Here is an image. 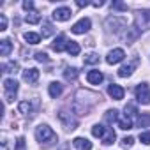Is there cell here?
Here are the masks:
<instances>
[{"mask_svg":"<svg viewBox=\"0 0 150 150\" xmlns=\"http://www.w3.org/2000/svg\"><path fill=\"white\" fill-rule=\"evenodd\" d=\"M11 51H13V42L9 39H2V41H0V55H2V57H9Z\"/></svg>","mask_w":150,"mask_h":150,"instance_id":"16","label":"cell"},{"mask_svg":"<svg viewBox=\"0 0 150 150\" xmlns=\"http://www.w3.org/2000/svg\"><path fill=\"white\" fill-rule=\"evenodd\" d=\"M23 9L32 13V9H34V2H32V0H25V2H23Z\"/></svg>","mask_w":150,"mask_h":150,"instance_id":"36","label":"cell"},{"mask_svg":"<svg viewBox=\"0 0 150 150\" xmlns=\"http://www.w3.org/2000/svg\"><path fill=\"white\" fill-rule=\"evenodd\" d=\"M111 9H117V11H127V6L122 4V2H113V4H111Z\"/></svg>","mask_w":150,"mask_h":150,"instance_id":"34","label":"cell"},{"mask_svg":"<svg viewBox=\"0 0 150 150\" xmlns=\"http://www.w3.org/2000/svg\"><path fill=\"white\" fill-rule=\"evenodd\" d=\"M134 28H138L139 32L150 28V11L148 9L136 11V14H134Z\"/></svg>","mask_w":150,"mask_h":150,"instance_id":"2","label":"cell"},{"mask_svg":"<svg viewBox=\"0 0 150 150\" xmlns=\"http://www.w3.org/2000/svg\"><path fill=\"white\" fill-rule=\"evenodd\" d=\"M62 90H64L62 83H58V81H53V83H50V88H48V92H50V97L57 99V97L62 94Z\"/></svg>","mask_w":150,"mask_h":150,"instance_id":"15","label":"cell"},{"mask_svg":"<svg viewBox=\"0 0 150 150\" xmlns=\"http://www.w3.org/2000/svg\"><path fill=\"white\" fill-rule=\"evenodd\" d=\"M71 16H72V13L69 7H58L53 11V20H57V21H67Z\"/></svg>","mask_w":150,"mask_h":150,"instance_id":"8","label":"cell"},{"mask_svg":"<svg viewBox=\"0 0 150 150\" xmlns=\"http://www.w3.org/2000/svg\"><path fill=\"white\" fill-rule=\"evenodd\" d=\"M87 80H88V83H92V85H99V83H103L104 76H103L101 71H96V69H94V71H88Z\"/></svg>","mask_w":150,"mask_h":150,"instance_id":"11","label":"cell"},{"mask_svg":"<svg viewBox=\"0 0 150 150\" xmlns=\"http://www.w3.org/2000/svg\"><path fill=\"white\" fill-rule=\"evenodd\" d=\"M150 125V115H141L138 118V127H146Z\"/></svg>","mask_w":150,"mask_h":150,"instance_id":"29","label":"cell"},{"mask_svg":"<svg viewBox=\"0 0 150 150\" xmlns=\"http://www.w3.org/2000/svg\"><path fill=\"white\" fill-rule=\"evenodd\" d=\"M78 69L76 67H67L65 71H64V78L67 80V81H74V80H76L78 78Z\"/></svg>","mask_w":150,"mask_h":150,"instance_id":"17","label":"cell"},{"mask_svg":"<svg viewBox=\"0 0 150 150\" xmlns=\"http://www.w3.org/2000/svg\"><path fill=\"white\" fill-rule=\"evenodd\" d=\"M76 6H78V7H87V6H88V2H87V0H85V2H83V0H78Z\"/></svg>","mask_w":150,"mask_h":150,"instance_id":"38","label":"cell"},{"mask_svg":"<svg viewBox=\"0 0 150 150\" xmlns=\"http://www.w3.org/2000/svg\"><path fill=\"white\" fill-rule=\"evenodd\" d=\"M53 32H55V28H53V25L50 23V21H44L42 23V37H50V35H53Z\"/></svg>","mask_w":150,"mask_h":150,"instance_id":"25","label":"cell"},{"mask_svg":"<svg viewBox=\"0 0 150 150\" xmlns=\"http://www.w3.org/2000/svg\"><path fill=\"white\" fill-rule=\"evenodd\" d=\"M124 58H125V53H124L122 48H115V50H111V51L106 55V62H108L110 65H115V64L122 62Z\"/></svg>","mask_w":150,"mask_h":150,"instance_id":"6","label":"cell"},{"mask_svg":"<svg viewBox=\"0 0 150 150\" xmlns=\"http://www.w3.org/2000/svg\"><path fill=\"white\" fill-rule=\"evenodd\" d=\"M108 94H110V97H113L115 101H120V99H124V88L120 87V85H115V83H111L110 87H108Z\"/></svg>","mask_w":150,"mask_h":150,"instance_id":"10","label":"cell"},{"mask_svg":"<svg viewBox=\"0 0 150 150\" xmlns=\"http://www.w3.org/2000/svg\"><path fill=\"white\" fill-rule=\"evenodd\" d=\"M23 80L27 83H37L39 80V71L35 67H30V69H25L23 71Z\"/></svg>","mask_w":150,"mask_h":150,"instance_id":"9","label":"cell"},{"mask_svg":"<svg viewBox=\"0 0 150 150\" xmlns=\"http://www.w3.org/2000/svg\"><path fill=\"white\" fill-rule=\"evenodd\" d=\"M35 138H37V141H41V143H44V145H51V143L57 141V134H55L53 129H51L50 125H46V124H41V125L35 129Z\"/></svg>","mask_w":150,"mask_h":150,"instance_id":"1","label":"cell"},{"mask_svg":"<svg viewBox=\"0 0 150 150\" xmlns=\"http://www.w3.org/2000/svg\"><path fill=\"white\" fill-rule=\"evenodd\" d=\"M138 113V110L132 106V104H129V106H125V117H129V118H132L134 115Z\"/></svg>","mask_w":150,"mask_h":150,"instance_id":"32","label":"cell"},{"mask_svg":"<svg viewBox=\"0 0 150 150\" xmlns=\"http://www.w3.org/2000/svg\"><path fill=\"white\" fill-rule=\"evenodd\" d=\"M136 64H138V60H134V62H131L127 65H122L118 69V76L120 78H129L131 74H132V71H134V67H136Z\"/></svg>","mask_w":150,"mask_h":150,"instance_id":"13","label":"cell"},{"mask_svg":"<svg viewBox=\"0 0 150 150\" xmlns=\"http://www.w3.org/2000/svg\"><path fill=\"white\" fill-rule=\"evenodd\" d=\"M118 127H120V129H124V131H129V129H132V118H129V117L118 118Z\"/></svg>","mask_w":150,"mask_h":150,"instance_id":"23","label":"cell"},{"mask_svg":"<svg viewBox=\"0 0 150 150\" xmlns=\"http://www.w3.org/2000/svg\"><path fill=\"white\" fill-rule=\"evenodd\" d=\"M23 37H25V41H27L28 44H39V42H41V35L35 34V32H27Z\"/></svg>","mask_w":150,"mask_h":150,"instance_id":"21","label":"cell"},{"mask_svg":"<svg viewBox=\"0 0 150 150\" xmlns=\"http://www.w3.org/2000/svg\"><path fill=\"white\" fill-rule=\"evenodd\" d=\"M65 50H67V53H69L71 57H78V55H80V44H78L76 41H69Z\"/></svg>","mask_w":150,"mask_h":150,"instance_id":"18","label":"cell"},{"mask_svg":"<svg viewBox=\"0 0 150 150\" xmlns=\"http://www.w3.org/2000/svg\"><path fill=\"white\" fill-rule=\"evenodd\" d=\"M14 150H27V143H25V138H18Z\"/></svg>","mask_w":150,"mask_h":150,"instance_id":"33","label":"cell"},{"mask_svg":"<svg viewBox=\"0 0 150 150\" xmlns=\"http://www.w3.org/2000/svg\"><path fill=\"white\" fill-rule=\"evenodd\" d=\"M104 118H106V122H108V124L118 122V111H117V110H108V111H106V115H104Z\"/></svg>","mask_w":150,"mask_h":150,"instance_id":"24","label":"cell"},{"mask_svg":"<svg viewBox=\"0 0 150 150\" xmlns=\"http://www.w3.org/2000/svg\"><path fill=\"white\" fill-rule=\"evenodd\" d=\"M106 129H108V127H104V125H101V124H96V125L92 127V134H94L96 138H103L104 132H106Z\"/></svg>","mask_w":150,"mask_h":150,"instance_id":"26","label":"cell"},{"mask_svg":"<svg viewBox=\"0 0 150 150\" xmlns=\"http://www.w3.org/2000/svg\"><path fill=\"white\" fill-rule=\"evenodd\" d=\"M67 39H65V35L64 34H60L57 39H55V42H53V50L57 51V53H60V51H64L65 48H67Z\"/></svg>","mask_w":150,"mask_h":150,"instance_id":"14","label":"cell"},{"mask_svg":"<svg viewBox=\"0 0 150 150\" xmlns=\"http://www.w3.org/2000/svg\"><path fill=\"white\" fill-rule=\"evenodd\" d=\"M136 99L141 104H148L150 103V88H148L146 83H139L136 87Z\"/></svg>","mask_w":150,"mask_h":150,"instance_id":"4","label":"cell"},{"mask_svg":"<svg viewBox=\"0 0 150 150\" xmlns=\"http://www.w3.org/2000/svg\"><path fill=\"white\" fill-rule=\"evenodd\" d=\"M35 60H37V62H48V55L42 53V51H37V53H35Z\"/></svg>","mask_w":150,"mask_h":150,"instance_id":"35","label":"cell"},{"mask_svg":"<svg viewBox=\"0 0 150 150\" xmlns=\"http://www.w3.org/2000/svg\"><path fill=\"white\" fill-rule=\"evenodd\" d=\"M72 145L78 150H92V141H88L87 138H74Z\"/></svg>","mask_w":150,"mask_h":150,"instance_id":"12","label":"cell"},{"mask_svg":"<svg viewBox=\"0 0 150 150\" xmlns=\"http://www.w3.org/2000/svg\"><path fill=\"white\" fill-rule=\"evenodd\" d=\"M2 69H4V72H16L18 64H16V62H7V64L2 65Z\"/></svg>","mask_w":150,"mask_h":150,"instance_id":"28","label":"cell"},{"mask_svg":"<svg viewBox=\"0 0 150 150\" xmlns=\"http://www.w3.org/2000/svg\"><path fill=\"white\" fill-rule=\"evenodd\" d=\"M139 141H141V143H145V145H150V131L139 132Z\"/></svg>","mask_w":150,"mask_h":150,"instance_id":"31","label":"cell"},{"mask_svg":"<svg viewBox=\"0 0 150 150\" xmlns=\"http://www.w3.org/2000/svg\"><path fill=\"white\" fill-rule=\"evenodd\" d=\"M115 131L111 129V127H108L106 129V132H104V136H103V143L104 145H111V143H115Z\"/></svg>","mask_w":150,"mask_h":150,"instance_id":"19","label":"cell"},{"mask_svg":"<svg viewBox=\"0 0 150 150\" xmlns=\"http://www.w3.org/2000/svg\"><path fill=\"white\" fill-rule=\"evenodd\" d=\"M132 145H134V138H132V136H125V138L122 139V146H124V148H131Z\"/></svg>","mask_w":150,"mask_h":150,"instance_id":"30","label":"cell"},{"mask_svg":"<svg viewBox=\"0 0 150 150\" xmlns=\"http://www.w3.org/2000/svg\"><path fill=\"white\" fill-rule=\"evenodd\" d=\"M92 6H94V7H101V6H104V2H103V0H99V2H94Z\"/></svg>","mask_w":150,"mask_h":150,"instance_id":"39","label":"cell"},{"mask_svg":"<svg viewBox=\"0 0 150 150\" xmlns=\"http://www.w3.org/2000/svg\"><path fill=\"white\" fill-rule=\"evenodd\" d=\"M106 27H108L110 30H113V32H118L120 28H125V20L113 14V16H110V18L106 20Z\"/></svg>","mask_w":150,"mask_h":150,"instance_id":"5","label":"cell"},{"mask_svg":"<svg viewBox=\"0 0 150 150\" xmlns=\"http://www.w3.org/2000/svg\"><path fill=\"white\" fill-rule=\"evenodd\" d=\"M25 21L30 23V25H37V23L41 21V14H39L37 11H32V13H28V14L25 16Z\"/></svg>","mask_w":150,"mask_h":150,"instance_id":"20","label":"cell"},{"mask_svg":"<svg viewBox=\"0 0 150 150\" xmlns=\"http://www.w3.org/2000/svg\"><path fill=\"white\" fill-rule=\"evenodd\" d=\"M7 28V18L4 14H0V30H6Z\"/></svg>","mask_w":150,"mask_h":150,"instance_id":"37","label":"cell"},{"mask_svg":"<svg viewBox=\"0 0 150 150\" xmlns=\"http://www.w3.org/2000/svg\"><path fill=\"white\" fill-rule=\"evenodd\" d=\"M90 27H92V21L88 20V18H81L78 23H74L72 25V34H85V32H88L90 30Z\"/></svg>","mask_w":150,"mask_h":150,"instance_id":"7","label":"cell"},{"mask_svg":"<svg viewBox=\"0 0 150 150\" xmlns=\"http://www.w3.org/2000/svg\"><path fill=\"white\" fill-rule=\"evenodd\" d=\"M18 81L16 80H13V78H7V80H4V92H6V101L7 103H11L14 97H16V94H18Z\"/></svg>","mask_w":150,"mask_h":150,"instance_id":"3","label":"cell"},{"mask_svg":"<svg viewBox=\"0 0 150 150\" xmlns=\"http://www.w3.org/2000/svg\"><path fill=\"white\" fill-rule=\"evenodd\" d=\"M18 110H20V113H23V115H28V113H32V103L30 101H21L20 103V106H18Z\"/></svg>","mask_w":150,"mask_h":150,"instance_id":"22","label":"cell"},{"mask_svg":"<svg viewBox=\"0 0 150 150\" xmlns=\"http://www.w3.org/2000/svg\"><path fill=\"white\" fill-rule=\"evenodd\" d=\"M83 62H85V64H88V65L97 64V62H99V55H97V53H88V55H85Z\"/></svg>","mask_w":150,"mask_h":150,"instance_id":"27","label":"cell"}]
</instances>
